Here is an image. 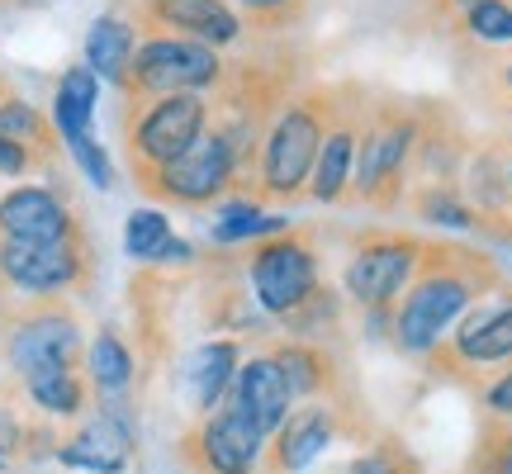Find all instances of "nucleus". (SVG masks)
I'll return each instance as SVG.
<instances>
[{
  "label": "nucleus",
  "mask_w": 512,
  "mask_h": 474,
  "mask_svg": "<svg viewBox=\"0 0 512 474\" xmlns=\"http://www.w3.org/2000/svg\"><path fill=\"white\" fill-rule=\"evenodd\" d=\"M209 133V105L204 95H157L147 100L138 119L128 124V162L133 176L162 171L176 157H185L190 147Z\"/></svg>",
  "instance_id": "obj_5"
},
{
  "label": "nucleus",
  "mask_w": 512,
  "mask_h": 474,
  "mask_svg": "<svg viewBox=\"0 0 512 474\" xmlns=\"http://www.w3.org/2000/svg\"><path fill=\"white\" fill-rule=\"evenodd\" d=\"M489 290H498V266L484 252L427 242L413 285L403 290V304L394 309V342L408 356H427L441 347L460 313L479 304Z\"/></svg>",
  "instance_id": "obj_1"
},
{
  "label": "nucleus",
  "mask_w": 512,
  "mask_h": 474,
  "mask_svg": "<svg viewBox=\"0 0 512 474\" xmlns=\"http://www.w3.org/2000/svg\"><path fill=\"white\" fill-rule=\"evenodd\" d=\"M238 342H204V347L190 351L185 361V384H190V399H195V413H214L223 408L228 389H233V375H238Z\"/></svg>",
  "instance_id": "obj_19"
},
{
  "label": "nucleus",
  "mask_w": 512,
  "mask_h": 474,
  "mask_svg": "<svg viewBox=\"0 0 512 474\" xmlns=\"http://www.w3.org/2000/svg\"><path fill=\"white\" fill-rule=\"evenodd\" d=\"M124 252L133 261L162 266V261H190V242H181L171 233L162 209H133L124 223Z\"/></svg>",
  "instance_id": "obj_22"
},
{
  "label": "nucleus",
  "mask_w": 512,
  "mask_h": 474,
  "mask_svg": "<svg viewBox=\"0 0 512 474\" xmlns=\"http://www.w3.org/2000/svg\"><path fill=\"white\" fill-rule=\"evenodd\" d=\"M86 275L81 237L67 242H15L0 237V280L19 294H67Z\"/></svg>",
  "instance_id": "obj_11"
},
{
  "label": "nucleus",
  "mask_w": 512,
  "mask_h": 474,
  "mask_svg": "<svg viewBox=\"0 0 512 474\" xmlns=\"http://www.w3.org/2000/svg\"><path fill=\"white\" fill-rule=\"evenodd\" d=\"M138 185H143L147 195L166 200V204H181V209H204V204L223 200V195L238 185V152H233V143L223 138L219 128L209 124V133H204V138L190 147L185 157H176V162L162 166V171H147V176H138Z\"/></svg>",
  "instance_id": "obj_6"
},
{
  "label": "nucleus",
  "mask_w": 512,
  "mask_h": 474,
  "mask_svg": "<svg viewBox=\"0 0 512 474\" xmlns=\"http://www.w3.org/2000/svg\"><path fill=\"white\" fill-rule=\"evenodd\" d=\"M143 15L152 24H162L166 34L176 38H195L204 48H233L247 29L242 15L228 0H147Z\"/></svg>",
  "instance_id": "obj_17"
},
{
  "label": "nucleus",
  "mask_w": 512,
  "mask_h": 474,
  "mask_svg": "<svg viewBox=\"0 0 512 474\" xmlns=\"http://www.w3.org/2000/svg\"><path fill=\"white\" fill-rule=\"evenodd\" d=\"M275 365H280V375L290 384L294 399H313V394H332V356L323 347H313V342H280L275 351H266Z\"/></svg>",
  "instance_id": "obj_23"
},
{
  "label": "nucleus",
  "mask_w": 512,
  "mask_h": 474,
  "mask_svg": "<svg viewBox=\"0 0 512 474\" xmlns=\"http://www.w3.org/2000/svg\"><path fill=\"white\" fill-rule=\"evenodd\" d=\"M185 460L200 474H266V437L233 403H223L185 437Z\"/></svg>",
  "instance_id": "obj_9"
},
{
  "label": "nucleus",
  "mask_w": 512,
  "mask_h": 474,
  "mask_svg": "<svg viewBox=\"0 0 512 474\" xmlns=\"http://www.w3.org/2000/svg\"><path fill=\"white\" fill-rule=\"evenodd\" d=\"M503 166H508V185H512V152H508V157H503Z\"/></svg>",
  "instance_id": "obj_38"
},
{
  "label": "nucleus",
  "mask_w": 512,
  "mask_h": 474,
  "mask_svg": "<svg viewBox=\"0 0 512 474\" xmlns=\"http://www.w3.org/2000/svg\"><path fill=\"white\" fill-rule=\"evenodd\" d=\"M128 446H133V427L124 422V413L105 408L81 437L57 451V460L76 465V470H91V474H119L128 465Z\"/></svg>",
  "instance_id": "obj_18"
},
{
  "label": "nucleus",
  "mask_w": 512,
  "mask_h": 474,
  "mask_svg": "<svg viewBox=\"0 0 512 474\" xmlns=\"http://www.w3.org/2000/svg\"><path fill=\"white\" fill-rule=\"evenodd\" d=\"M465 29L484 43H512V5L508 0H475L465 10Z\"/></svg>",
  "instance_id": "obj_29"
},
{
  "label": "nucleus",
  "mask_w": 512,
  "mask_h": 474,
  "mask_svg": "<svg viewBox=\"0 0 512 474\" xmlns=\"http://www.w3.org/2000/svg\"><path fill=\"white\" fill-rule=\"evenodd\" d=\"M508 5H512V0H508Z\"/></svg>",
  "instance_id": "obj_40"
},
{
  "label": "nucleus",
  "mask_w": 512,
  "mask_h": 474,
  "mask_svg": "<svg viewBox=\"0 0 512 474\" xmlns=\"http://www.w3.org/2000/svg\"><path fill=\"white\" fill-rule=\"evenodd\" d=\"M451 5H460V10H470V5H475V0H451Z\"/></svg>",
  "instance_id": "obj_39"
},
{
  "label": "nucleus",
  "mask_w": 512,
  "mask_h": 474,
  "mask_svg": "<svg viewBox=\"0 0 512 474\" xmlns=\"http://www.w3.org/2000/svg\"><path fill=\"white\" fill-rule=\"evenodd\" d=\"M351 474H403V460H399V451L380 446V451H366V456L356 460Z\"/></svg>",
  "instance_id": "obj_33"
},
{
  "label": "nucleus",
  "mask_w": 512,
  "mask_h": 474,
  "mask_svg": "<svg viewBox=\"0 0 512 474\" xmlns=\"http://www.w3.org/2000/svg\"><path fill=\"white\" fill-rule=\"evenodd\" d=\"M498 81H503V91L512 95V57H508V62H503V67H498Z\"/></svg>",
  "instance_id": "obj_37"
},
{
  "label": "nucleus",
  "mask_w": 512,
  "mask_h": 474,
  "mask_svg": "<svg viewBox=\"0 0 512 474\" xmlns=\"http://www.w3.org/2000/svg\"><path fill=\"white\" fill-rule=\"evenodd\" d=\"M290 228V219H280V214H261V204L256 200H233L219 209V219L209 223V237L223 242V247H233V242H252V237H275Z\"/></svg>",
  "instance_id": "obj_25"
},
{
  "label": "nucleus",
  "mask_w": 512,
  "mask_h": 474,
  "mask_svg": "<svg viewBox=\"0 0 512 474\" xmlns=\"http://www.w3.org/2000/svg\"><path fill=\"white\" fill-rule=\"evenodd\" d=\"M5 356H10V365L24 380L38 375V370H76V361H81V328H76V318L67 309H34L10 328Z\"/></svg>",
  "instance_id": "obj_12"
},
{
  "label": "nucleus",
  "mask_w": 512,
  "mask_h": 474,
  "mask_svg": "<svg viewBox=\"0 0 512 474\" xmlns=\"http://www.w3.org/2000/svg\"><path fill=\"white\" fill-rule=\"evenodd\" d=\"M19 451V422L10 418V408H0V456H15Z\"/></svg>",
  "instance_id": "obj_36"
},
{
  "label": "nucleus",
  "mask_w": 512,
  "mask_h": 474,
  "mask_svg": "<svg viewBox=\"0 0 512 474\" xmlns=\"http://www.w3.org/2000/svg\"><path fill=\"white\" fill-rule=\"evenodd\" d=\"M342 95H347V86H313V91L290 95L285 110L275 114V124L266 128V143H261V157H256V185L271 200H294L309 185L323 133L342 110Z\"/></svg>",
  "instance_id": "obj_2"
},
{
  "label": "nucleus",
  "mask_w": 512,
  "mask_h": 474,
  "mask_svg": "<svg viewBox=\"0 0 512 474\" xmlns=\"http://www.w3.org/2000/svg\"><path fill=\"white\" fill-rule=\"evenodd\" d=\"M95 100H100V76L81 62V67H67L62 81H57L53 95V128L62 133V143H76L91 133L95 119Z\"/></svg>",
  "instance_id": "obj_20"
},
{
  "label": "nucleus",
  "mask_w": 512,
  "mask_h": 474,
  "mask_svg": "<svg viewBox=\"0 0 512 474\" xmlns=\"http://www.w3.org/2000/svg\"><path fill=\"white\" fill-rule=\"evenodd\" d=\"M133 53H138V34H133V24H128L124 15H100L91 24V34H86V67H91L100 81L124 86Z\"/></svg>",
  "instance_id": "obj_21"
},
{
  "label": "nucleus",
  "mask_w": 512,
  "mask_h": 474,
  "mask_svg": "<svg viewBox=\"0 0 512 474\" xmlns=\"http://www.w3.org/2000/svg\"><path fill=\"white\" fill-rule=\"evenodd\" d=\"M0 138H10L19 147H34L48 138V124H43V114L34 105H24V100H0Z\"/></svg>",
  "instance_id": "obj_28"
},
{
  "label": "nucleus",
  "mask_w": 512,
  "mask_h": 474,
  "mask_svg": "<svg viewBox=\"0 0 512 474\" xmlns=\"http://www.w3.org/2000/svg\"><path fill=\"white\" fill-rule=\"evenodd\" d=\"M29 399L43 408V413H57V418H76L81 403H86V384L76 370H38L24 380Z\"/></svg>",
  "instance_id": "obj_26"
},
{
  "label": "nucleus",
  "mask_w": 512,
  "mask_h": 474,
  "mask_svg": "<svg viewBox=\"0 0 512 474\" xmlns=\"http://www.w3.org/2000/svg\"><path fill=\"white\" fill-rule=\"evenodd\" d=\"M252 290L261 313L271 318H294L309 304L318 285V252L304 233H275L252 252Z\"/></svg>",
  "instance_id": "obj_7"
},
{
  "label": "nucleus",
  "mask_w": 512,
  "mask_h": 474,
  "mask_svg": "<svg viewBox=\"0 0 512 474\" xmlns=\"http://www.w3.org/2000/svg\"><path fill=\"white\" fill-rule=\"evenodd\" d=\"M238 5L256 24H275V29H285V24L299 19V10H304V0H238Z\"/></svg>",
  "instance_id": "obj_32"
},
{
  "label": "nucleus",
  "mask_w": 512,
  "mask_h": 474,
  "mask_svg": "<svg viewBox=\"0 0 512 474\" xmlns=\"http://www.w3.org/2000/svg\"><path fill=\"white\" fill-rule=\"evenodd\" d=\"M422 119L413 110H403L394 100H384L380 110H366L361 124V143H356V200L375 204V209H394L403 195V171L418 152Z\"/></svg>",
  "instance_id": "obj_3"
},
{
  "label": "nucleus",
  "mask_w": 512,
  "mask_h": 474,
  "mask_svg": "<svg viewBox=\"0 0 512 474\" xmlns=\"http://www.w3.org/2000/svg\"><path fill=\"white\" fill-rule=\"evenodd\" d=\"M484 403H489L494 418H512V370H503V375L484 389Z\"/></svg>",
  "instance_id": "obj_34"
},
{
  "label": "nucleus",
  "mask_w": 512,
  "mask_h": 474,
  "mask_svg": "<svg viewBox=\"0 0 512 474\" xmlns=\"http://www.w3.org/2000/svg\"><path fill=\"white\" fill-rule=\"evenodd\" d=\"M0 237H15V242H67V237H76V219L57 190L15 185V190L0 195Z\"/></svg>",
  "instance_id": "obj_16"
},
{
  "label": "nucleus",
  "mask_w": 512,
  "mask_h": 474,
  "mask_svg": "<svg viewBox=\"0 0 512 474\" xmlns=\"http://www.w3.org/2000/svg\"><path fill=\"white\" fill-rule=\"evenodd\" d=\"M86 365H91V389L100 399H119L128 394V384H133V351L114 337V332H100L86 351Z\"/></svg>",
  "instance_id": "obj_24"
},
{
  "label": "nucleus",
  "mask_w": 512,
  "mask_h": 474,
  "mask_svg": "<svg viewBox=\"0 0 512 474\" xmlns=\"http://www.w3.org/2000/svg\"><path fill=\"white\" fill-rule=\"evenodd\" d=\"M223 67L219 48H204L195 38H176V34H152L138 43V53L128 62L124 91L157 100V95H204L209 86H223Z\"/></svg>",
  "instance_id": "obj_4"
},
{
  "label": "nucleus",
  "mask_w": 512,
  "mask_h": 474,
  "mask_svg": "<svg viewBox=\"0 0 512 474\" xmlns=\"http://www.w3.org/2000/svg\"><path fill=\"white\" fill-rule=\"evenodd\" d=\"M475 474H512V418H494L475 456Z\"/></svg>",
  "instance_id": "obj_30"
},
{
  "label": "nucleus",
  "mask_w": 512,
  "mask_h": 474,
  "mask_svg": "<svg viewBox=\"0 0 512 474\" xmlns=\"http://www.w3.org/2000/svg\"><path fill=\"white\" fill-rule=\"evenodd\" d=\"M422 361L451 375V370H489V365L512 361V294L479 299V309L456 328V337H441Z\"/></svg>",
  "instance_id": "obj_10"
},
{
  "label": "nucleus",
  "mask_w": 512,
  "mask_h": 474,
  "mask_svg": "<svg viewBox=\"0 0 512 474\" xmlns=\"http://www.w3.org/2000/svg\"><path fill=\"white\" fill-rule=\"evenodd\" d=\"M34 166V157H29V147L10 143V138H0V176H24Z\"/></svg>",
  "instance_id": "obj_35"
},
{
  "label": "nucleus",
  "mask_w": 512,
  "mask_h": 474,
  "mask_svg": "<svg viewBox=\"0 0 512 474\" xmlns=\"http://www.w3.org/2000/svg\"><path fill=\"white\" fill-rule=\"evenodd\" d=\"M228 403L252 422L261 437H275V432L285 427V418L294 413L290 384H285V375H280V365H275L271 356H247V361L238 365L233 389H228Z\"/></svg>",
  "instance_id": "obj_14"
},
{
  "label": "nucleus",
  "mask_w": 512,
  "mask_h": 474,
  "mask_svg": "<svg viewBox=\"0 0 512 474\" xmlns=\"http://www.w3.org/2000/svg\"><path fill=\"white\" fill-rule=\"evenodd\" d=\"M337 437H342V422H337V408H332V403H304V408H294L290 418H285V427L271 437L266 474L309 470Z\"/></svg>",
  "instance_id": "obj_15"
},
{
  "label": "nucleus",
  "mask_w": 512,
  "mask_h": 474,
  "mask_svg": "<svg viewBox=\"0 0 512 474\" xmlns=\"http://www.w3.org/2000/svg\"><path fill=\"white\" fill-rule=\"evenodd\" d=\"M418 214L427 223H441V228H479V223H475V209L460 200L451 185H422Z\"/></svg>",
  "instance_id": "obj_27"
},
{
  "label": "nucleus",
  "mask_w": 512,
  "mask_h": 474,
  "mask_svg": "<svg viewBox=\"0 0 512 474\" xmlns=\"http://www.w3.org/2000/svg\"><path fill=\"white\" fill-rule=\"evenodd\" d=\"M361 124H366V95L347 86L342 95V110L323 133V147H318V162H313L309 176V195L318 204H337L347 200L351 171H356V143H361Z\"/></svg>",
  "instance_id": "obj_13"
},
{
  "label": "nucleus",
  "mask_w": 512,
  "mask_h": 474,
  "mask_svg": "<svg viewBox=\"0 0 512 474\" xmlns=\"http://www.w3.org/2000/svg\"><path fill=\"white\" fill-rule=\"evenodd\" d=\"M422 237L413 233H370L356 252H351L347 271H342V285L347 294L361 304V309H389L418 275L422 261Z\"/></svg>",
  "instance_id": "obj_8"
},
{
  "label": "nucleus",
  "mask_w": 512,
  "mask_h": 474,
  "mask_svg": "<svg viewBox=\"0 0 512 474\" xmlns=\"http://www.w3.org/2000/svg\"><path fill=\"white\" fill-rule=\"evenodd\" d=\"M67 147H72L76 166L86 171V181L100 185V190H114V162H110V152L95 143L91 133H86V138H76V143H67Z\"/></svg>",
  "instance_id": "obj_31"
}]
</instances>
